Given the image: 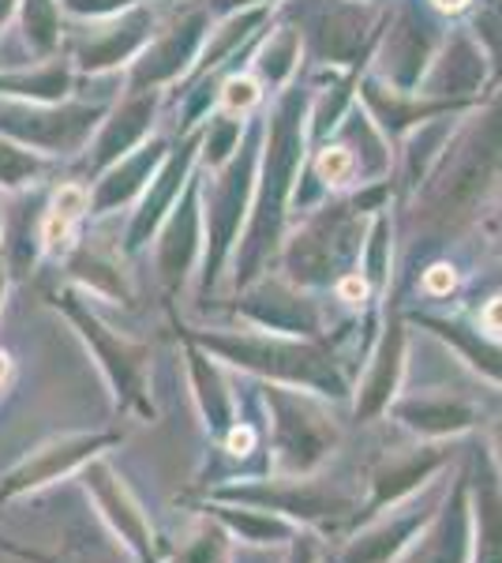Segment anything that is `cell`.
Instances as JSON below:
<instances>
[{
    "instance_id": "cell-3",
    "label": "cell",
    "mask_w": 502,
    "mask_h": 563,
    "mask_svg": "<svg viewBox=\"0 0 502 563\" xmlns=\"http://www.w3.org/2000/svg\"><path fill=\"white\" fill-rule=\"evenodd\" d=\"M439 8H446V12H458V8L465 4V0H435Z\"/></svg>"
},
{
    "instance_id": "cell-2",
    "label": "cell",
    "mask_w": 502,
    "mask_h": 563,
    "mask_svg": "<svg viewBox=\"0 0 502 563\" xmlns=\"http://www.w3.org/2000/svg\"><path fill=\"white\" fill-rule=\"evenodd\" d=\"M432 294H446V289L454 286V275L446 267H432V275H427V282H424Z\"/></svg>"
},
{
    "instance_id": "cell-1",
    "label": "cell",
    "mask_w": 502,
    "mask_h": 563,
    "mask_svg": "<svg viewBox=\"0 0 502 563\" xmlns=\"http://www.w3.org/2000/svg\"><path fill=\"white\" fill-rule=\"evenodd\" d=\"M349 154L345 151H326L323 154V162H319V169H323V177H331V180H342L345 174H349Z\"/></svg>"
}]
</instances>
